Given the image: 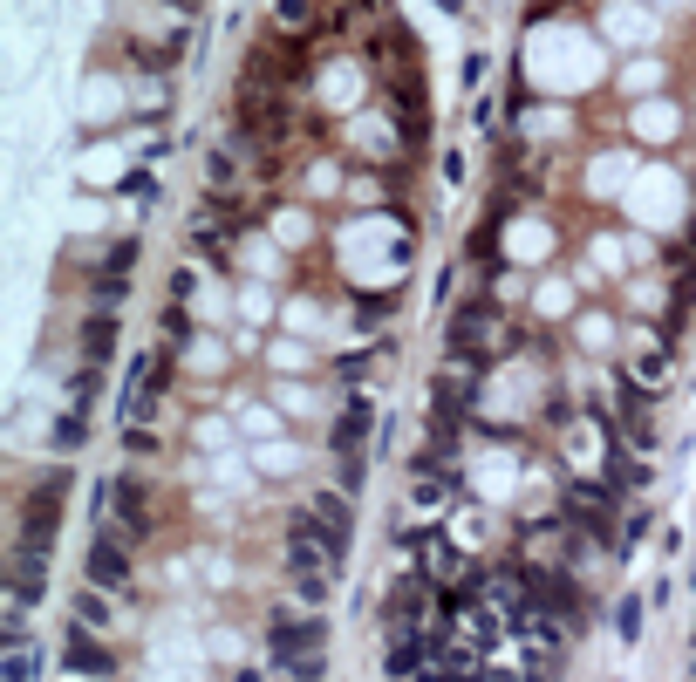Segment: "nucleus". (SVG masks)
I'll return each mask as SVG.
<instances>
[{"instance_id":"f257e3e1","label":"nucleus","mask_w":696,"mask_h":682,"mask_svg":"<svg viewBox=\"0 0 696 682\" xmlns=\"http://www.w3.org/2000/svg\"><path fill=\"white\" fill-rule=\"evenodd\" d=\"M451 362L458 369H485L492 362V348L505 341V321H499V301H485V294H471V301L451 314Z\"/></svg>"},{"instance_id":"f03ea898","label":"nucleus","mask_w":696,"mask_h":682,"mask_svg":"<svg viewBox=\"0 0 696 682\" xmlns=\"http://www.w3.org/2000/svg\"><path fill=\"white\" fill-rule=\"evenodd\" d=\"M267 655H273V669H294V662L328 655V621H321V614H294V607H280V614L267 621Z\"/></svg>"},{"instance_id":"7ed1b4c3","label":"nucleus","mask_w":696,"mask_h":682,"mask_svg":"<svg viewBox=\"0 0 696 682\" xmlns=\"http://www.w3.org/2000/svg\"><path fill=\"white\" fill-rule=\"evenodd\" d=\"M130 532L123 526H96V539H89V587H103V594H130V580H137V567H130Z\"/></svg>"},{"instance_id":"20e7f679","label":"nucleus","mask_w":696,"mask_h":682,"mask_svg":"<svg viewBox=\"0 0 696 682\" xmlns=\"http://www.w3.org/2000/svg\"><path fill=\"white\" fill-rule=\"evenodd\" d=\"M62 498H69V471H48L35 492L21 498V532H14V539L55 546V526H62Z\"/></svg>"},{"instance_id":"39448f33","label":"nucleus","mask_w":696,"mask_h":682,"mask_svg":"<svg viewBox=\"0 0 696 682\" xmlns=\"http://www.w3.org/2000/svg\"><path fill=\"white\" fill-rule=\"evenodd\" d=\"M62 662L76 669V676H89V682H116V648L96 635V628H82V621H69V635H62Z\"/></svg>"},{"instance_id":"423d86ee","label":"nucleus","mask_w":696,"mask_h":682,"mask_svg":"<svg viewBox=\"0 0 696 682\" xmlns=\"http://www.w3.org/2000/svg\"><path fill=\"white\" fill-rule=\"evenodd\" d=\"M369 423H376V403H369L362 389H348L342 417H335V430H328V451H335V464H348V457H369Z\"/></svg>"},{"instance_id":"0eeeda50","label":"nucleus","mask_w":696,"mask_h":682,"mask_svg":"<svg viewBox=\"0 0 696 682\" xmlns=\"http://www.w3.org/2000/svg\"><path fill=\"white\" fill-rule=\"evenodd\" d=\"M437 655H444V628H417V635L389 642L383 669H389V682H410V676H430V669H437Z\"/></svg>"},{"instance_id":"6e6552de","label":"nucleus","mask_w":696,"mask_h":682,"mask_svg":"<svg viewBox=\"0 0 696 682\" xmlns=\"http://www.w3.org/2000/svg\"><path fill=\"white\" fill-rule=\"evenodd\" d=\"M424 601H430L424 573H410L403 587H389V601H383V635H389V642H403V635H417V628H424Z\"/></svg>"},{"instance_id":"1a4fd4ad","label":"nucleus","mask_w":696,"mask_h":682,"mask_svg":"<svg viewBox=\"0 0 696 682\" xmlns=\"http://www.w3.org/2000/svg\"><path fill=\"white\" fill-rule=\"evenodd\" d=\"M103 498H110L103 512H116V526L130 532V539H144V532H151V485H144V478H130V471H123V478L103 485Z\"/></svg>"},{"instance_id":"9d476101","label":"nucleus","mask_w":696,"mask_h":682,"mask_svg":"<svg viewBox=\"0 0 696 682\" xmlns=\"http://www.w3.org/2000/svg\"><path fill=\"white\" fill-rule=\"evenodd\" d=\"M471 396H478V369H437V376H430V417L464 423Z\"/></svg>"},{"instance_id":"9b49d317","label":"nucleus","mask_w":696,"mask_h":682,"mask_svg":"<svg viewBox=\"0 0 696 682\" xmlns=\"http://www.w3.org/2000/svg\"><path fill=\"white\" fill-rule=\"evenodd\" d=\"M308 512H314V519H321V526H328V532H335L342 546H348V539H355V505H348V492H342V485H328V492H314V498H308Z\"/></svg>"},{"instance_id":"f8f14e48","label":"nucleus","mask_w":696,"mask_h":682,"mask_svg":"<svg viewBox=\"0 0 696 682\" xmlns=\"http://www.w3.org/2000/svg\"><path fill=\"white\" fill-rule=\"evenodd\" d=\"M273 35H280V41H314V35H321L314 0H273Z\"/></svg>"},{"instance_id":"ddd939ff","label":"nucleus","mask_w":696,"mask_h":682,"mask_svg":"<svg viewBox=\"0 0 696 682\" xmlns=\"http://www.w3.org/2000/svg\"><path fill=\"white\" fill-rule=\"evenodd\" d=\"M110 355H116V314H96V307H89V314H82V362L103 369Z\"/></svg>"},{"instance_id":"4468645a","label":"nucleus","mask_w":696,"mask_h":682,"mask_svg":"<svg viewBox=\"0 0 696 682\" xmlns=\"http://www.w3.org/2000/svg\"><path fill=\"white\" fill-rule=\"evenodd\" d=\"M130 301V273H89V307L96 314H116Z\"/></svg>"},{"instance_id":"2eb2a0df","label":"nucleus","mask_w":696,"mask_h":682,"mask_svg":"<svg viewBox=\"0 0 696 682\" xmlns=\"http://www.w3.org/2000/svg\"><path fill=\"white\" fill-rule=\"evenodd\" d=\"M205 185L219 191V198H232V191H239V164H232V144H212V151H205Z\"/></svg>"},{"instance_id":"dca6fc26","label":"nucleus","mask_w":696,"mask_h":682,"mask_svg":"<svg viewBox=\"0 0 696 682\" xmlns=\"http://www.w3.org/2000/svg\"><path fill=\"white\" fill-rule=\"evenodd\" d=\"M642 614H649V594H621V601H615V614H608V621H615L621 642H642Z\"/></svg>"},{"instance_id":"f3484780","label":"nucleus","mask_w":696,"mask_h":682,"mask_svg":"<svg viewBox=\"0 0 696 682\" xmlns=\"http://www.w3.org/2000/svg\"><path fill=\"white\" fill-rule=\"evenodd\" d=\"M76 621H82V628H96V635H110V628H116V614H110V601H103V587H82V594H76Z\"/></svg>"},{"instance_id":"a211bd4d","label":"nucleus","mask_w":696,"mask_h":682,"mask_svg":"<svg viewBox=\"0 0 696 682\" xmlns=\"http://www.w3.org/2000/svg\"><path fill=\"white\" fill-rule=\"evenodd\" d=\"M287 580H294V601L308 607H328V594H335V573H287Z\"/></svg>"},{"instance_id":"6ab92c4d","label":"nucleus","mask_w":696,"mask_h":682,"mask_svg":"<svg viewBox=\"0 0 696 682\" xmlns=\"http://www.w3.org/2000/svg\"><path fill=\"white\" fill-rule=\"evenodd\" d=\"M82 437H89V423H82V410L69 403V410L55 417V430H48V444H55V451L69 457V451H82Z\"/></svg>"},{"instance_id":"aec40b11","label":"nucleus","mask_w":696,"mask_h":682,"mask_svg":"<svg viewBox=\"0 0 696 682\" xmlns=\"http://www.w3.org/2000/svg\"><path fill=\"white\" fill-rule=\"evenodd\" d=\"M35 662H41V655L28 642H7V662H0L7 676H0V682H35Z\"/></svg>"},{"instance_id":"412c9836","label":"nucleus","mask_w":696,"mask_h":682,"mask_svg":"<svg viewBox=\"0 0 696 682\" xmlns=\"http://www.w3.org/2000/svg\"><path fill=\"white\" fill-rule=\"evenodd\" d=\"M137 253H144L137 239H110V246H103V260H96V273H130V266H137Z\"/></svg>"},{"instance_id":"4be33fe9","label":"nucleus","mask_w":696,"mask_h":682,"mask_svg":"<svg viewBox=\"0 0 696 682\" xmlns=\"http://www.w3.org/2000/svg\"><path fill=\"white\" fill-rule=\"evenodd\" d=\"M96 389H103V369H96V362H82L76 376H69V403L89 410V403H96Z\"/></svg>"},{"instance_id":"5701e85b","label":"nucleus","mask_w":696,"mask_h":682,"mask_svg":"<svg viewBox=\"0 0 696 682\" xmlns=\"http://www.w3.org/2000/svg\"><path fill=\"white\" fill-rule=\"evenodd\" d=\"M123 451H130V457H157V451H164V437H157L151 423H123Z\"/></svg>"},{"instance_id":"b1692460","label":"nucleus","mask_w":696,"mask_h":682,"mask_svg":"<svg viewBox=\"0 0 696 682\" xmlns=\"http://www.w3.org/2000/svg\"><path fill=\"white\" fill-rule=\"evenodd\" d=\"M185 341H192V314L171 301V307H164V348H185Z\"/></svg>"},{"instance_id":"393cba45","label":"nucleus","mask_w":696,"mask_h":682,"mask_svg":"<svg viewBox=\"0 0 696 682\" xmlns=\"http://www.w3.org/2000/svg\"><path fill=\"white\" fill-rule=\"evenodd\" d=\"M649 526H656V505H635V512H628V526H621V553H628L635 539H649Z\"/></svg>"},{"instance_id":"a878e982","label":"nucleus","mask_w":696,"mask_h":682,"mask_svg":"<svg viewBox=\"0 0 696 682\" xmlns=\"http://www.w3.org/2000/svg\"><path fill=\"white\" fill-rule=\"evenodd\" d=\"M273 682H328V655H314V662H294V669H280Z\"/></svg>"},{"instance_id":"bb28decb","label":"nucleus","mask_w":696,"mask_h":682,"mask_svg":"<svg viewBox=\"0 0 696 682\" xmlns=\"http://www.w3.org/2000/svg\"><path fill=\"white\" fill-rule=\"evenodd\" d=\"M389 307H396V294H362V301H355V321L369 328V321H383Z\"/></svg>"},{"instance_id":"cd10ccee","label":"nucleus","mask_w":696,"mask_h":682,"mask_svg":"<svg viewBox=\"0 0 696 682\" xmlns=\"http://www.w3.org/2000/svg\"><path fill=\"white\" fill-rule=\"evenodd\" d=\"M123 191H130V198H157V185H151V171H130V178H123Z\"/></svg>"},{"instance_id":"c85d7f7f","label":"nucleus","mask_w":696,"mask_h":682,"mask_svg":"<svg viewBox=\"0 0 696 682\" xmlns=\"http://www.w3.org/2000/svg\"><path fill=\"white\" fill-rule=\"evenodd\" d=\"M437 7H444V14H464V0H437Z\"/></svg>"},{"instance_id":"c756f323","label":"nucleus","mask_w":696,"mask_h":682,"mask_svg":"<svg viewBox=\"0 0 696 682\" xmlns=\"http://www.w3.org/2000/svg\"><path fill=\"white\" fill-rule=\"evenodd\" d=\"M533 7H540V14H546V7H553V0H533Z\"/></svg>"}]
</instances>
